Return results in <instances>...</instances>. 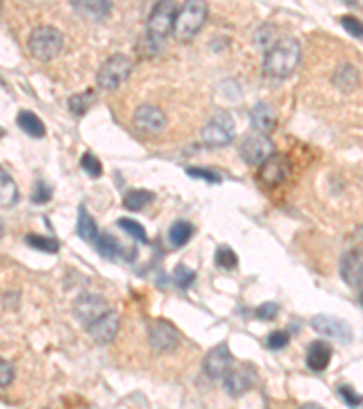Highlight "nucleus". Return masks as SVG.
Here are the masks:
<instances>
[{"mask_svg": "<svg viewBox=\"0 0 363 409\" xmlns=\"http://www.w3.org/2000/svg\"><path fill=\"white\" fill-rule=\"evenodd\" d=\"M71 8L80 17L100 21L111 11V0H71Z\"/></svg>", "mask_w": 363, "mask_h": 409, "instance_id": "a211bd4d", "label": "nucleus"}, {"mask_svg": "<svg viewBox=\"0 0 363 409\" xmlns=\"http://www.w3.org/2000/svg\"><path fill=\"white\" fill-rule=\"evenodd\" d=\"M250 121H253V125H255L256 131L267 135L275 130L276 113L269 104H265V102H258L255 108L250 109Z\"/></svg>", "mask_w": 363, "mask_h": 409, "instance_id": "6ab92c4d", "label": "nucleus"}, {"mask_svg": "<svg viewBox=\"0 0 363 409\" xmlns=\"http://www.w3.org/2000/svg\"><path fill=\"white\" fill-rule=\"evenodd\" d=\"M76 233L82 240L86 242H95L96 237H98V228H96L95 218L89 215L88 208L86 206H80L79 208V220H76Z\"/></svg>", "mask_w": 363, "mask_h": 409, "instance_id": "5701e85b", "label": "nucleus"}, {"mask_svg": "<svg viewBox=\"0 0 363 409\" xmlns=\"http://www.w3.org/2000/svg\"><path fill=\"white\" fill-rule=\"evenodd\" d=\"M351 9H363V0H343Z\"/></svg>", "mask_w": 363, "mask_h": 409, "instance_id": "ea45409f", "label": "nucleus"}, {"mask_svg": "<svg viewBox=\"0 0 363 409\" xmlns=\"http://www.w3.org/2000/svg\"><path fill=\"white\" fill-rule=\"evenodd\" d=\"M147 337H149V344L153 346V349L159 351V353H171L180 344L178 330L173 326L171 322L162 320V318L151 322Z\"/></svg>", "mask_w": 363, "mask_h": 409, "instance_id": "6e6552de", "label": "nucleus"}, {"mask_svg": "<svg viewBox=\"0 0 363 409\" xmlns=\"http://www.w3.org/2000/svg\"><path fill=\"white\" fill-rule=\"evenodd\" d=\"M272 153H275V144L267 135L260 133V131L243 138L242 146H240V155L249 166H260Z\"/></svg>", "mask_w": 363, "mask_h": 409, "instance_id": "0eeeda50", "label": "nucleus"}, {"mask_svg": "<svg viewBox=\"0 0 363 409\" xmlns=\"http://www.w3.org/2000/svg\"><path fill=\"white\" fill-rule=\"evenodd\" d=\"M358 82H359L358 69H356L352 64H347V62L342 64V66H338V69L334 72L333 84L340 89V91L351 93L352 89L358 88Z\"/></svg>", "mask_w": 363, "mask_h": 409, "instance_id": "412c9836", "label": "nucleus"}, {"mask_svg": "<svg viewBox=\"0 0 363 409\" xmlns=\"http://www.w3.org/2000/svg\"><path fill=\"white\" fill-rule=\"evenodd\" d=\"M301 59L300 42L292 37H285L275 42L265 53L263 59V72L275 79H285L292 75Z\"/></svg>", "mask_w": 363, "mask_h": 409, "instance_id": "f257e3e1", "label": "nucleus"}, {"mask_svg": "<svg viewBox=\"0 0 363 409\" xmlns=\"http://www.w3.org/2000/svg\"><path fill=\"white\" fill-rule=\"evenodd\" d=\"M117 225L120 228V230H124L125 233L129 235L131 238H134V240H138L140 244H147V233H146V228H144L142 224H138L137 220H133V218H118L117 220Z\"/></svg>", "mask_w": 363, "mask_h": 409, "instance_id": "c85d7f7f", "label": "nucleus"}, {"mask_svg": "<svg viewBox=\"0 0 363 409\" xmlns=\"http://www.w3.org/2000/svg\"><path fill=\"white\" fill-rule=\"evenodd\" d=\"M185 173H188L189 177H192V179H204L207 180V182H214V184H218L221 180L220 175H217L214 172H209V169H202V167H188Z\"/></svg>", "mask_w": 363, "mask_h": 409, "instance_id": "e433bc0d", "label": "nucleus"}, {"mask_svg": "<svg viewBox=\"0 0 363 409\" xmlns=\"http://www.w3.org/2000/svg\"><path fill=\"white\" fill-rule=\"evenodd\" d=\"M359 302H362V306H363V291L359 293Z\"/></svg>", "mask_w": 363, "mask_h": 409, "instance_id": "a19ab883", "label": "nucleus"}, {"mask_svg": "<svg viewBox=\"0 0 363 409\" xmlns=\"http://www.w3.org/2000/svg\"><path fill=\"white\" fill-rule=\"evenodd\" d=\"M13 366L9 362H6V360H2L0 362V384H2V388H8L9 384L13 382Z\"/></svg>", "mask_w": 363, "mask_h": 409, "instance_id": "58836bf2", "label": "nucleus"}, {"mask_svg": "<svg viewBox=\"0 0 363 409\" xmlns=\"http://www.w3.org/2000/svg\"><path fill=\"white\" fill-rule=\"evenodd\" d=\"M51 196H53V189L44 180H38L35 184L33 193H31V202L33 204H46V202L51 201Z\"/></svg>", "mask_w": 363, "mask_h": 409, "instance_id": "473e14b6", "label": "nucleus"}, {"mask_svg": "<svg viewBox=\"0 0 363 409\" xmlns=\"http://www.w3.org/2000/svg\"><path fill=\"white\" fill-rule=\"evenodd\" d=\"M214 264L221 269H234L238 266V255L234 253L233 247L220 246L214 253Z\"/></svg>", "mask_w": 363, "mask_h": 409, "instance_id": "c756f323", "label": "nucleus"}, {"mask_svg": "<svg viewBox=\"0 0 363 409\" xmlns=\"http://www.w3.org/2000/svg\"><path fill=\"white\" fill-rule=\"evenodd\" d=\"M233 366V353L227 344H218L204 359V371L209 379H224Z\"/></svg>", "mask_w": 363, "mask_h": 409, "instance_id": "ddd939ff", "label": "nucleus"}, {"mask_svg": "<svg viewBox=\"0 0 363 409\" xmlns=\"http://www.w3.org/2000/svg\"><path fill=\"white\" fill-rule=\"evenodd\" d=\"M25 244L33 247V250L44 251V253H59L60 250V244L54 238L42 237V235L37 233L25 235Z\"/></svg>", "mask_w": 363, "mask_h": 409, "instance_id": "cd10ccee", "label": "nucleus"}, {"mask_svg": "<svg viewBox=\"0 0 363 409\" xmlns=\"http://www.w3.org/2000/svg\"><path fill=\"white\" fill-rule=\"evenodd\" d=\"M342 26L345 28V31L349 35H352V37H356V38H363V22H359L358 18L343 17Z\"/></svg>", "mask_w": 363, "mask_h": 409, "instance_id": "4c0bfd02", "label": "nucleus"}, {"mask_svg": "<svg viewBox=\"0 0 363 409\" xmlns=\"http://www.w3.org/2000/svg\"><path fill=\"white\" fill-rule=\"evenodd\" d=\"M80 166H82L83 172L88 173L89 177H93V179H98V177L102 175L100 160L96 159L93 153H83L82 159H80Z\"/></svg>", "mask_w": 363, "mask_h": 409, "instance_id": "2f4dec72", "label": "nucleus"}, {"mask_svg": "<svg viewBox=\"0 0 363 409\" xmlns=\"http://www.w3.org/2000/svg\"><path fill=\"white\" fill-rule=\"evenodd\" d=\"M338 393H340V397H342V400L345 402L347 405H351V408H356V405H359L363 402L362 395H358V393H356L352 388H349V386H342V388H338Z\"/></svg>", "mask_w": 363, "mask_h": 409, "instance_id": "c9c22d12", "label": "nucleus"}, {"mask_svg": "<svg viewBox=\"0 0 363 409\" xmlns=\"http://www.w3.org/2000/svg\"><path fill=\"white\" fill-rule=\"evenodd\" d=\"M153 201H155V195L147 189H129L124 195V206L129 211H140Z\"/></svg>", "mask_w": 363, "mask_h": 409, "instance_id": "a878e982", "label": "nucleus"}, {"mask_svg": "<svg viewBox=\"0 0 363 409\" xmlns=\"http://www.w3.org/2000/svg\"><path fill=\"white\" fill-rule=\"evenodd\" d=\"M95 250L100 253V257H104L105 260H118V259H129L125 255V250L122 247V244L118 242L113 235L109 233H98L95 242Z\"/></svg>", "mask_w": 363, "mask_h": 409, "instance_id": "aec40b11", "label": "nucleus"}, {"mask_svg": "<svg viewBox=\"0 0 363 409\" xmlns=\"http://www.w3.org/2000/svg\"><path fill=\"white\" fill-rule=\"evenodd\" d=\"M62 33L51 26H38L31 31L30 38H28V47H30L31 55L42 62L54 59L62 51Z\"/></svg>", "mask_w": 363, "mask_h": 409, "instance_id": "20e7f679", "label": "nucleus"}, {"mask_svg": "<svg viewBox=\"0 0 363 409\" xmlns=\"http://www.w3.org/2000/svg\"><path fill=\"white\" fill-rule=\"evenodd\" d=\"M330 359H333V347H330L325 340H314V342H311L309 347H307L305 362H307L309 369H313V371H325Z\"/></svg>", "mask_w": 363, "mask_h": 409, "instance_id": "f3484780", "label": "nucleus"}, {"mask_svg": "<svg viewBox=\"0 0 363 409\" xmlns=\"http://www.w3.org/2000/svg\"><path fill=\"white\" fill-rule=\"evenodd\" d=\"M289 340H291V335H289L287 331L284 330L272 331V333L267 337V347L272 351L284 349V347L289 344Z\"/></svg>", "mask_w": 363, "mask_h": 409, "instance_id": "72a5a7b5", "label": "nucleus"}, {"mask_svg": "<svg viewBox=\"0 0 363 409\" xmlns=\"http://www.w3.org/2000/svg\"><path fill=\"white\" fill-rule=\"evenodd\" d=\"M207 11L209 8L205 0H185L176 13L175 30H173L176 40H191L207 21Z\"/></svg>", "mask_w": 363, "mask_h": 409, "instance_id": "f03ea898", "label": "nucleus"}, {"mask_svg": "<svg viewBox=\"0 0 363 409\" xmlns=\"http://www.w3.org/2000/svg\"><path fill=\"white\" fill-rule=\"evenodd\" d=\"M175 0H159L153 8L147 21V42L151 47L160 46L167 38V35L173 33L176 21Z\"/></svg>", "mask_w": 363, "mask_h": 409, "instance_id": "7ed1b4c3", "label": "nucleus"}, {"mask_svg": "<svg viewBox=\"0 0 363 409\" xmlns=\"http://www.w3.org/2000/svg\"><path fill=\"white\" fill-rule=\"evenodd\" d=\"M311 327L318 335H323L327 338H336L340 342H351L352 327L343 318L330 317V315H316L311 318Z\"/></svg>", "mask_w": 363, "mask_h": 409, "instance_id": "f8f14e48", "label": "nucleus"}, {"mask_svg": "<svg viewBox=\"0 0 363 409\" xmlns=\"http://www.w3.org/2000/svg\"><path fill=\"white\" fill-rule=\"evenodd\" d=\"M289 175H291V164L284 155L272 153L267 160L260 164V182L267 188L280 186Z\"/></svg>", "mask_w": 363, "mask_h": 409, "instance_id": "9b49d317", "label": "nucleus"}, {"mask_svg": "<svg viewBox=\"0 0 363 409\" xmlns=\"http://www.w3.org/2000/svg\"><path fill=\"white\" fill-rule=\"evenodd\" d=\"M109 311V304L104 297L95 293H83L73 302V315L80 324L88 327L98 317Z\"/></svg>", "mask_w": 363, "mask_h": 409, "instance_id": "1a4fd4ad", "label": "nucleus"}, {"mask_svg": "<svg viewBox=\"0 0 363 409\" xmlns=\"http://www.w3.org/2000/svg\"><path fill=\"white\" fill-rule=\"evenodd\" d=\"M234 138V121L229 113H218L214 115L202 130V140L207 146L221 147L229 144Z\"/></svg>", "mask_w": 363, "mask_h": 409, "instance_id": "423d86ee", "label": "nucleus"}, {"mask_svg": "<svg viewBox=\"0 0 363 409\" xmlns=\"http://www.w3.org/2000/svg\"><path fill=\"white\" fill-rule=\"evenodd\" d=\"M131 72H133V60L125 55H113L109 57L102 67L96 73V86L102 91H111L117 89L122 82L129 79Z\"/></svg>", "mask_w": 363, "mask_h": 409, "instance_id": "39448f33", "label": "nucleus"}, {"mask_svg": "<svg viewBox=\"0 0 363 409\" xmlns=\"http://www.w3.org/2000/svg\"><path fill=\"white\" fill-rule=\"evenodd\" d=\"M0 201H2L4 208H13L18 202L17 184L6 169L0 172Z\"/></svg>", "mask_w": 363, "mask_h": 409, "instance_id": "393cba45", "label": "nucleus"}, {"mask_svg": "<svg viewBox=\"0 0 363 409\" xmlns=\"http://www.w3.org/2000/svg\"><path fill=\"white\" fill-rule=\"evenodd\" d=\"M340 275L351 288H363V251H347L340 260Z\"/></svg>", "mask_w": 363, "mask_h": 409, "instance_id": "2eb2a0df", "label": "nucleus"}, {"mask_svg": "<svg viewBox=\"0 0 363 409\" xmlns=\"http://www.w3.org/2000/svg\"><path fill=\"white\" fill-rule=\"evenodd\" d=\"M95 99H96L95 91H93V89H88V91L73 95L71 99H69V102H67V106H69V111H71L73 115L82 117V115H86V113L91 109V106L95 104Z\"/></svg>", "mask_w": 363, "mask_h": 409, "instance_id": "bb28decb", "label": "nucleus"}, {"mask_svg": "<svg viewBox=\"0 0 363 409\" xmlns=\"http://www.w3.org/2000/svg\"><path fill=\"white\" fill-rule=\"evenodd\" d=\"M278 311H280L278 304H275V302H265V304H262L258 309H256L255 315L260 318V320L267 322V320H272V318H276Z\"/></svg>", "mask_w": 363, "mask_h": 409, "instance_id": "f704fd0d", "label": "nucleus"}, {"mask_svg": "<svg viewBox=\"0 0 363 409\" xmlns=\"http://www.w3.org/2000/svg\"><path fill=\"white\" fill-rule=\"evenodd\" d=\"M256 371L250 368L249 364H243L242 368L231 369L226 375V389L231 397H242L247 389H250L255 382Z\"/></svg>", "mask_w": 363, "mask_h": 409, "instance_id": "dca6fc26", "label": "nucleus"}, {"mask_svg": "<svg viewBox=\"0 0 363 409\" xmlns=\"http://www.w3.org/2000/svg\"><path fill=\"white\" fill-rule=\"evenodd\" d=\"M192 233H195V225L188 220H176L175 224L169 228V242L173 247H182L184 244H188L191 240Z\"/></svg>", "mask_w": 363, "mask_h": 409, "instance_id": "b1692460", "label": "nucleus"}, {"mask_svg": "<svg viewBox=\"0 0 363 409\" xmlns=\"http://www.w3.org/2000/svg\"><path fill=\"white\" fill-rule=\"evenodd\" d=\"M166 113L155 104L138 106L133 113V124L140 133L159 135L166 128Z\"/></svg>", "mask_w": 363, "mask_h": 409, "instance_id": "9d476101", "label": "nucleus"}, {"mask_svg": "<svg viewBox=\"0 0 363 409\" xmlns=\"http://www.w3.org/2000/svg\"><path fill=\"white\" fill-rule=\"evenodd\" d=\"M195 279H197V273L192 271V269H189L188 266H184V264L176 266L175 271H173V280H175V284L182 289L191 288Z\"/></svg>", "mask_w": 363, "mask_h": 409, "instance_id": "7c9ffc66", "label": "nucleus"}, {"mask_svg": "<svg viewBox=\"0 0 363 409\" xmlns=\"http://www.w3.org/2000/svg\"><path fill=\"white\" fill-rule=\"evenodd\" d=\"M118 327H120V318L113 309H109L102 317L96 318L93 324H89L86 330L96 344H109L113 342L115 337H117Z\"/></svg>", "mask_w": 363, "mask_h": 409, "instance_id": "4468645a", "label": "nucleus"}, {"mask_svg": "<svg viewBox=\"0 0 363 409\" xmlns=\"http://www.w3.org/2000/svg\"><path fill=\"white\" fill-rule=\"evenodd\" d=\"M17 124L25 135H30V137L33 138H42L46 135V125H44V122H42L33 111H28V109L18 113Z\"/></svg>", "mask_w": 363, "mask_h": 409, "instance_id": "4be33fe9", "label": "nucleus"}]
</instances>
